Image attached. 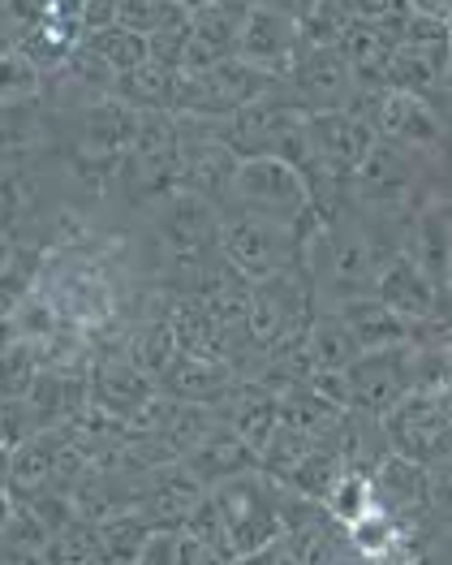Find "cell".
<instances>
[{
  "instance_id": "obj_1",
  "label": "cell",
  "mask_w": 452,
  "mask_h": 565,
  "mask_svg": "<svg viewBox=\"0 0 452 565\" xmlns=\"http://www.w3.org/2000/svg\"><path fill=\"white\" fill-rule=\"evenodd\" d=\"M228 207L237 216L276 221V225L302 230V234H315L319 225H323L306 178L289 160H280V156H250V160H241L237 173H233Z\"/></svg>"
},
{
  "instance_id": "obj_2",
  "label": "cell",
  "mask_w": 452,
  "mask_h": 565,
  "mask_svg": "<svg viewBox=\"0 0 452 565\" xmlns=\"http://www.w3.org/2000/svg\"><path fill=\"white\" fill-rule=\"evenodd\" d=\"M220 230H225V216L212 203L185 190H169L155 203V221H151L160 268L190 285L212 259H220Z\"/></svg>"
},
{
  "instance_id": "obj_3",
  "label": "cell",
  "mask_w": 452,
  "mask_h": 565,
  "mask_svg": "<svg viewBox=\"0 0 452 565\" xmlns=\"http://www.w3.org/2000/svg\"><path fill=\"white\" fill-rule=\"evenodd\" d=\"M418 190H422V156L397 142L375 139L345 186V207L379 230L384 221H401L413 212Z\"/></svg>"
},
{
  "instance_id": "obj_4",
  "label": "cell",
  "mask_w": 452,
  "mask_h": 565,
  "mask_svg": "<svg viewBox=\"0 0 452 565\" xmlns=\"http://www.w3.org/2000/svg\"><path fill=\"white\" fill-rule=\"evenodd\" d=\"M212 505L220 514L225 544L233 557L280 544V483L263 471L233 475L225 483H216Z\"/></svg>"
},
{
  "instance_id": "obj_5",
  "label": "cell",
  "mask_w": 452,
  "mask_h": 565,
  "mask_svg": "<svg viewBox=\"0 0 452 565\" xmlns=\"http://www.w3.org/2000/svg\"><path fill=\"white\" fill-rule=\"evenodd\" d=\"M306 237L302 230L276 225V221H259V216H225L220 230V255L246 277L250 285L298 273L306 259Z\"/></svg>"
},
{
  "instance_id": "obj_6",
  "label": "cell",
  "mask_w": 452,
  "mask_h": 565,
  "mask_svg": "<svg viewBox=\"0 0 452 565\" xmlns=\"http://www.w3.org/2000/svg\"><path fill=\"white\" fill-rule=\"evenodd\" d=\"M388 449L418 467H435L452 458V402L444 388H413L384 419Z\"/></svg>"
},
{
  "instance_id": "obj_7",
  "label": "cell",
  "mask_w": 452,
  "mask_h": 565,
  "mask_svg": "<svg viewBox=\"0 0 452 565\" xmlns=\"http://www.w3.org/2000/svg\"><path fill=\"white\" fill-rule=\"evenodd\" d=\"M284 92L289 99L315 117V113H349L354 95H358V83L349 74V65L341 61L336 47H298V61L284 78Z\"/></svg>"
},
{
  "instance_id": "obj_8",
  "label": "cell",
  "mask_w": 452,
  "mask_h": 565,
  "mask_svg": "<svg viewBox=\"0 0 452 565\" xmlns=\"http://www.w3.org/2000/svg\"><path fill=\"white\" fill-rule=\"evenodd\" d=\"M298 47H302V31H298L293 4H250L246 31L237 40V61L284 83L298 61Z\"/></svg>"
},
{
  "instance_id": "obj_9",
  "label": "cell",
  "mask_w": 452,
  "mask_h": 565,
  "mask_svg": "<svg viewBox=\"0 0 452 565\" xmlns=\"http://www.w3.org/2000/svg\"><path fill=\"white\" fill-rule=\"evenodd\" d=\"M349 384V411L384 419L406 393L418 388V372H413V341L401 350H384V354H362L358 363L345 372Z\"/></svg>"
},
{
  "instance_id": "obj_10",
  "label": "cell",
  "mask_w": 452,
  "mask_h": 565,
  "mask_svg": "<svg viewBox=\"0 0 452 565\" xmlns=\"http://www.w3.org/2000/svg\"><path fill=\"white\" fill-rule=\"evenodd\" d=\"M177 160H181V126L173 113H138L134 147L126 156V173L138 190L160 194L177 186Z\"/></svg>"
},
{
  "instance_id": "obj_11",
  "label": "cell",
  "mask_w": 452,
  "mask_h": 565,
  "mask_svg": "<svg viewBox=\"0 0 452 565\" xmlns=\"http://www.w3.org/2000/svg\"><path fill=\"white\" fill-rule=\"evenodd\" d=\"M370 126L384 142H397L406 151L431 156L444 142V113L427 104L422 95L409 92H379L370 108Z\"/></svg>"
},
{
  "instance_id": "obj_12",
  "label": "cell",
  "mask_w": 452,
  "mask_h": 565,
  "mask_svg": "<svg viewBox=\"0 0 452 565\" xmlns=\"http://www.w3.org/2000/svg\"><path fill=\"white\" fill-rule=\"evenodd\" d=\"M164 397L177 406H225L233 388L241 384L237 367L225 359H207V354H177L173 367L160 376Z\"/></svg>"
},
{
  "instance_id": "obj_13",
  "label": "cell",
  "mask_w": 452,
  "mask_h": 565,
  "mask_svg": "<svg viewBox=\"0 0 452 565\" xmlns=\"http://www.w3.org/2000/svg\"><path fill=\"white\" fill-rule=\"evenodd\" d=\"M375 298H379L388 311H397L409 329L418 332V324H435V320H440V298H444V289H435V285L427 281L401 250H392V255L384 259V268H379Z\"/></svg>"
},
{
  "instance_id": "obj_14",
  "label": "cell",
  "mask_w": 452,
  "mask_h": 565,
  "mask_svg": "<svg viewBox=\"0 0 452 565\" xmlns=\"http://www.w3.org/2000/svg\"><path fill=\"white\" fill-rule=\"evenodd\" d=\"M40 294L52 302V311L61 320H69V324H99L112 311V289H108V281L99 277L95 264H83V259H65L56 268L52 289H40Z\"/></svg>"
},
{
  "instance_id": "obj_15",
  "label": "cell",
  "mask_w": 452,
  "mask_h": 565,
  "mask_svg": "<svg viewBox=\"0 0 452 565\" xmlns=\"http://www.w3.org/2000/svg\"><path fill=\"white\" fill-rule=\"evenodd\" d=\"M134 130H138V113L130 104H121L117 95L95 99V104H87V113H83L74 151H78L83 160H95V164L126 160L130 147H134Z\"/></svg>"
},
{
  "instance_id": "obj_16",
  "label": "cell",
  "mask_w": 452,
  "mask_h": 565,
  "mask_svg": "<svg viewBox=\"0 0 452 565\" xmlns=\"http://www.w3.org/2000/svg\"><path fill=\"white\" fill-rule=\"evenodd\" d=\"M203 497H207V488L190 475V467L185 462H169V467L151 471V483L138 497V510H142V519L151 522L155 531H181L190 522V514L198 510Z\"/></svg>"
},
{
  "instance_id": "obj_17",
  "label": "cell",
  "mask_w": 452,
  "mask_h": 565,
  "mask_svg": "<svg viewBox=\"0 0 452 565\" xmlns=\"http://www.w3.org/2000/svg\"><path fill=\"white\" fill-rule=\"evenodd\" d=\"M87 402H95V411L121 419V424H134L138 415L151 406L155 397V380H147L138 372L130 359H104L95 363L87 376Z\"/></svg>"
},
{
  "instance_id": "obj_18",
  "label": "cell",
  "mask_w": 452,
  "mask_h": 565,
  "mask_svg": "<svg viewBox=\"0 0 452 565\" xmlns=\"http://www.w3.org/2000/svg\"><path fill=\"white\" fill-rule=\"evenodd\" d=\"M409 264L435 285V289H449L452 277V216L449 207H435L427 203L413 221H409V237L401 246Z\"/></svg>"
},
{
  "instance_id": "obj_19",
  "label": "cell",
  "mask_w": 452,
  "mask_h": 565,
  "mask_svg": "<svg viewBox=\"0 0 452 565\" xmlns=\"http://www.w3.org/2000/svg\"><path fill=\"white\" fill-rule=\"evenodd\" d=\"M370 488H375V505L397 514V519H422L431 514V479L427 467L409 462L401 454H388L375 471H370Z\"/></svg>"
},
{
  "instance_id": "obj_20",
  "label": "cell",
  "mask_w": 452,
  "mask_h": 565,
  "mask_svg": "<svg viewBox=\"0 0 452 565\" xmlns=\"http://www.w3.org/2000/svg\"><path fill=\"white\" fill-rule=\"evenodd\" d=\"M332 311L341 316V324L349 329V337L358 341L362 354H384V350H401L413 341V329L397 311H388L375 294H362V298H345V302H332Z\"/></svg>"
},
{
  "instance_id": "obj_21",
  "label": "cell",
  "mask_w": 452,
  "mask_h": 565,
  "mask_svg": "<svg viewBox=\"0 0 452 565\" xmlns=\"http://www.w3.org/2000/svg\"><path fill=\"white\" fill-rule=\"evenodd\" d=\"M185 467H190V475L212 492L216 483H225V479H233V475H246V471H259V458L228 431L225 424L216 427L190 458H181Z\"/></svg>"
},
{
  "instance_id": "obj_22",
  "label": "cell",
  "mask_w": 452,
  "mask_h": 565,
  "mask_svg": "<svg viewBox=\"0 0 452 565\" xmlns=\"http://www.w3.org/2000/svg\"><path fill=\"white\" fill-rule=\"evenodd\" d=\"M61 449H65V440L56 431H31L22 445L9 449V488L22 492V497H31L40 488H52Z\"/></svg>"
},
{
  "instance_id": "obj_23",
  "label": "cell",
  "mask_w": 452,
  "mask_h": 565,
  "mask_svg": "<svg viewBox=\"0 0 452 565\" xmlns=\"http://www.w3.org/2000/svg\"><path fill=\"white\" fill-rule=\"evenodd\" d=\"M250 4L241 0H207V4H190V31L203 47H212L216 56H237V40L246 31Z\"/></svg>"
},
{
  "instance_id": "obj_24",
  "label": "cell",
  "mask_w": 452,
  "mask_h": 565,
  "mask_svg": "<svg viewBox=\"0 0 452 565\" xmlns=\"http://www.w3.org/2000/svg\"><path fill=\"white\" fill-rule=\"evenodd\" d=\"M306 350H311V367L315 372H349L362 359L358 341L341 324V316L332 307H319L311 329H306Z\"/></svg>"
},
{
  "instance_id": "obj_25",
  "label": "cell",
  "mask_w": 452,
  "mask_h": 565,
  "mask_svg": "<svg viewBox=\"0 0 452 565\" xmlns=\"http://www.w3.org/2000/svg\"><path fill=\"white\" fill-rule=\"evenodd\" d=\"M177 83H181V74L155 65V61H147V65L130 70V74H121L112 95H117L121 104H130L134 113H173V104H177Z\"/></svg>"
},
{
  "instance_id": "obj_26",
  "label": "cell",
  "mask_w": 452,
  "mask_h": 565,
  "mask_svg": "<svg viewBox=\"0 0 452 565\" xmlns=\"http://www.w3.org/2000/svg\"><path fill=\"white\" fill-rule=\"evenodd\" d=\"M151 522L142 519V510H121L95 522V540H99V562L104 565H134L138 553L151 540Z\"/></svg>"
},
{
  "instance_id": "obj_27",
  "label": "cell",
  "mask_w": 452,
  "mask_h": 565,
  "mask_svg": "<svg viewBox=\"0 0 452 565\" xmlns=\"http://www.w3.org/2000/svg\"><path fill=\"white\" fill-rule=\"evenodd\" d=\"M177 354H181V345H177L173 324H169V316H164V320H147L142 329H134L130 345H126V359H130L147 380H155V384L173 367Z\"/></svg>"
},
{
  "instance_id": "obj_28",
  "label": "cell",
  "mask_w": 452,
  "mask_h": 565,
  "mask_svg": "<svg viewBox=\"0 0 452 565\" xmlns=\"http://www.w3.org/2000/svg\"><path fill=\"white\" fill-rule=\"evenodd\" d=\"M409 522L413 519H397V514H388V510H370V514H362L354 526H345L349 531V548L366 557V562H379L384 553H392V544L401 540L409 531Z\"/></svg>"
},
{
  "instance_id": "obj_29",
  "label": "cell",
  "mask_w": 452,
  "mask_h": 565,
  "mask_svg": "<svg viewBox=\"0 0 452 565\" xmlns=\"http://www.w3.org/2000/svg\"><path fill=\"white\" fill-rule=\"evenodd\" d=\"M44 372L40 363V345L31 341H13L0 350V402H26L35 380Z\"/></svg>"
},
{
  "instance_id": "obj_30",
  "label": "cell",
  "mask_w": 452,
  "mask_h": 565,
  "mask_svg": "<svg viewBox=\"0 0 452 565\" xmlns=\"http://www.w3.org/2000/svg\"><path fill=\"white\" fill-rule=\"evenodd\" d=\"M47 565H104L99 562V540H95V522L90 519H69L61 531H52L44 544Z\"/></svg>"
},
{
  "instance_id": "obj_31",
  "label": "cell",
  "mask_w": 452,
  "mask_h": 565,
  "mask_svg": "<svg viewBox=\"0 0 452 565\" xmlns=\"http://www.w3.org/2000/svg\"><path fill=\"white\" fill-rule=\"evenodd\" d=\"M83 44L121 78V74H130L138 65H147L151 61V52H147V40L134 35V31H126V26H108V31H99V35H87Z\"/></svg>"
},
{
  "instance_id": "obj_32",
  "label": "cell",
  "mask_w": 452,
  "mask_h": 565,
  "mask_svg": "<svg viewBox=\"0 0 452 565\" xmlns=\"http://www.w3.org/2000/svg\"><path fill=\"white\" fill-rule=\"evenodd\" d=\"M323 505H327V514L341 522V526H354L362 514H370V510H375L370 475L366 471H341L336 488H332V497H327Z\"/></svg>"
},
{
  "instance_id": "obj_33",
  "label": "cell",
  "mask_w": 452,
  "mask_h": 565,
  "mask_svg": "<svg viewBox=\"0 0 452 565\" xmlns=\"http://www.w3.org/2000/svg\"><path fill=\"white\" fill-rule=\"evenodd\" d=\"M181 9L185 4H177V0H117V26L151 40V35H160L177 18Z\"/></svg>"
},
{
  "instance_id": "obj_34",
  "label": "cell",
  "mask_w": 452,
  "mask_h": 565,
  "mask_svg": "<svg viewBox=\"0 0 452 565\" xmlns=\"http://www.w3.org/2000/svg\"><path fill=\"white\" fill-rule=\"evenodd\" d=\"M40 87H44V74L22 52L0 56V108L4 104H35Z\"/></svg>"
},
{
  "instance_id": "obj_35",
  "label": "cell",
  "mask_w": 452,
  "mask_h": 565,
  "mask_svg": "<svg viewBox=\"0 0 452 565\" xmlns=\"http://www.w3.org/2000/svg\"><path fill=\"white\" fill-rule=\"evenodd\" d=\"M35 130H40V117H35L31 104H4L0 108V156H13L22 147H31Z\"/></svg>"
},
{
  "instance_id": "obj_36",
  "label": "cell",
  "mask_w": 452,
  "mask_h": 565,
  "mask_svg": "<svg viewBox=\"0 0 452 565\" xmlns=\"http://www.w3.org/2000/svg\"><path fill=\"white\" fill-rule=\"evenodd\" d=\"M134 565H181V531H151Z\"/></svg>"
},
{
  "instance_id": "obj_37",
  "label": "cell",
  "mask_w": 452,
  "mask_h": 565,
  "mask_svg": "<svg viewBox=\"0 0 452 565\" xmlns=\"http://www.w3.org/2000/svg\"><path fill=\"white\" fill-rule=\"evenodd\" d=\"M31 289H35V281H26V277L18 273V264H13L9 273H0V324H9V320L18 316V307L26 302Z\"/></svg>"
},
{
  "instance_id": "obj_38",
  "label": "cell",
  "mask_w": 452,
  "mask_h": 565,
  "mask_svg": "<svg viewBox=\"0 0 452 565\" xmlns=\"http://www.w3.org/2000/svg\"><path fill=\"white\" fill-rule=\"evenodd\" d=\"M427 479H431V510L452 514V458L427 467Z\"/></svg>"
},
{
  "instance_id": "obj_39",
  "label": "cell",
  "mask_w": 452,
  "mask_h": 565,
  "mask_svg": "<svg viewBox=\"0 0 452 565\" xmlns=\"http://www.w3.org/2000/svg\"><path fill=\"white\" fill-rule=\"evenodd\" d=\"M0 565H47L40 548H22V544H0Z\"/></svg>"
},
{
  "instance_id": "obj_40",
  "label": "cell",
  "mask_w": 452,
  "mask_h": 565,
  "mask_svg": "<svg viewBox=\"0 0 452 565\" xmlns=\"http://www.w3.org/2000/svg\"><path fill=\"white\" fill-rule=\"evenodd\" d=\"M9 52H22V31H18V22L9 18V9L0 4V56H9Z\"/></svg>"
},
{
  "instance_id": "obj_41",
  "label": "cell",
  "mask_w": 452,
  "mask_h": 565,
  "mask_svg": "<svg viewBox=\"0 0 452 565\" xmlns=\"http://www.w3.org/2000/svg\"><path fill=\"white\" fill-rule=\"evenodd\" d=\"M228 565H284V557H280V544H271V548H259V553H241Z\"/></svg>"
},
{
  "instance_id": "obj_42",
  "label": "cell",
  "mask_w": 452,
  "mask_h": 565,
  "mask_svg": "<svg viewBox=\"0 0 452 565\" xmlns=\"http://www.w3.org/2000/svg\"><path fill=\"white\" fill-rule=\"evenodd\" d=\"M13 264H18V250H13V242H9V237L0 234V273H9Z\"/></svg>"
},
{
  "instance_id": "obj_43",
  "label": "cell",
  "mask_w": 452,
  "mask_h": 565,
  "mask_svg": "<svg viewBox=\"0 0 452 565\" xmlns=\"http://www.w3.org/2000/svg\"><path fill=\"white\" fill-rule=\"evenodd\" d=\"M444 393H449V402H452V359H449V372H444V384H440Z\"/></svg>"
},
{
  "instance_id": "obj_44",
  "label": "cell",
  "mask_w": 452,
  "mask_h": 565,
  "mask_svg": "<svg viewBox=\"0 0 452 565\" xmlns=\"http://www.w3.org/2000/svg\"><path fill=\"white\" fill-rule=\"evenodd\" d=\"M444 294H452V277H449V289H444Z\"/></svg>"
}]
</instances>
